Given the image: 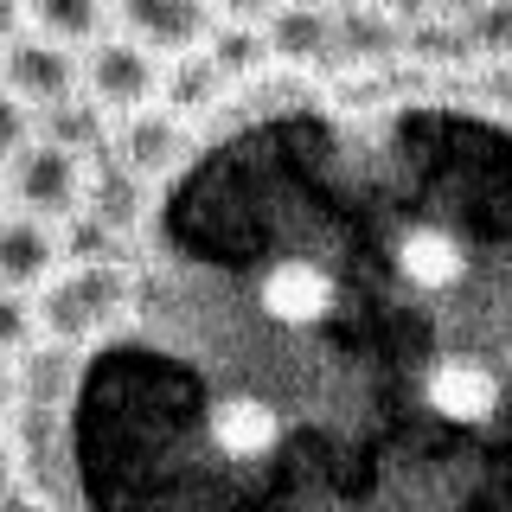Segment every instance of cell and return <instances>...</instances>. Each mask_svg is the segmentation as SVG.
Returning a JSON list of instances; mask_svg holds the SVG:
<instances>
[{"label": "cell", "mask_w": 512, "mask_h": 512, "mask_svg": "<svg viewBox=\"0 0 512 512\" xmlns=\"http://www.w3.org/2000/svg\"><path fill=\"white\" fill-rule=\"evenodd\" d=\"M122 314H128V276L116 263H58L39 282L32 327L52 340H90V333L116 327Z\"/></svg>", "instance_id": "cell-1"}, {"label": "cell", "mask_w": 512, "mask_h": 512, "mask_svg": "<svg viewBox=\"0 0 512 512\" xmlns=\"http://www.w3.org/2000/svg\"><path fill=\"white\" fill-rule=\"evenodd\" d=\"M0 186H7L13 212H32L45 224H71V212L84 205V160L32 135L26 148L0 167Z\"/></svg>", "instance_id": "cell-2"}, {"label": "cell", "mask_w": 512, "mask_h": 512, "mask_svg": "<svg viewBox=\"0 0 512 512\" xmlns=\"http://www.w3.org/2000/svg\"><path fill=\"white\" fill-rule=\"evenodd\" d=\"M77 90H84L103 116L148 109L160 96V58L148 45L122 39V32H103V39H90V58L77 64Z\"/></svg>", "instance_id": "cell-3"}, {"label": "cell", "mask_w": 512, "mask_h": 512, "mask_svg": "<svg viewBox=\"0 0 512 512\" xmlns=\"http://www.w3.org/2000/svg\"><path fill=\"white\" fill-rule=\"evenodd\" d=\"M416 397H423V410L436 416V423L487 429L493 416H500V372H493L487 359H474V352H448V359H436L423 372Z\"/></svg>", "instance_id": "cell-4"}, {"label": "cell", "mask_w": 512, "mask_h": 512, "mask_svg": "<svg viewBox=\"0 0 512 512\" xmlns=\"http://www.w3.org/2000/svg\"><path fill=\"white\" fill-rule=\"evenodd\" d=\"M282 436H288V423H282L276 397H263V391H231L205 410V442H212V455L237 461V468L269 461L282 448Z\"/></svg>", "instance_id": "cell-5"}, {"label": "cell", "mask_w": 512, "mask_h": 512, "mask_svg": "<svg viewBox=\"0 0 512 512\" xmlns=\"http://www.w3.org/2000/svg\"><path fill=\"white\" fill-rule=\"evenodd\" d=\"M256 308H263V320L301 333V327L333 320V308H340V282H333V269L308 263V256H282V263H269L263 282H256Z\"/></svg>", "instance_id": "cell-6"}, {"label": "cell", "mask_w": 512, "mask_h": 512, "mask_svg": "<svg viewBox=\"0 0 512 512\" xmlns=\"http://www.w3.org/2000/svg\"><path fill=\"white\" fill-rule=\"evenodd\" d=\"M0 90L20 96L26 109H45L77 90V64L64 45L39 39V32H13V39H0Z\"/></svg>", "instance_id": "cell-7"}, {"label": "cell", "mask_w": 512, "mask_h": 512, "mask_svg": "<svg viewBox=\"0 0 512 512\" xmlns=\"http://www.w3.org/2000/svg\"><path fill=\"white\" fill-rule=\"evenodd\" d=\"M109 20L154 58H180L212 32V7L205 0H109Z\"/></svg>", "instance_id": "cell-8"}, {"label": "cell", "mask_w": 512, "mask_h": 512, "mask_svg": "<svg viewBox=\"0 0 512 512\" xmlns=\"http://www.w3.org/2000/svg\"><path fill=\"white\" fill-rule=\"evenodd\" d=\"M192 148V128L186 116H173L167 103H148V109H128L122 116V135H116V160L135 180H160V173H173Z\"/></svg>", "instance_id": "cell-9"}, {"label": "cell", "mask_w": 512, "mask_h": 512, "mask_svg": "<svg viewBox=\"0 0 512 512\" xmlns=\"http://www.w3.org/2000/svg\"><path fill=\"white\" fill-rule=\"evenodd\" d=\"M64 263V231L32 212H0V288L32 295Z\"/></svg>", "instance_id": "cell-10"}, {"label": "cell", "mask_w": 512, "mask_h": 512, "mask_svg": "<svg viewBox=\"0 0 512 512\" xmlns=\"http://www.w3.org/2000/svg\"><path fill=\"white\" fill-rule=\"evenodd\" d=\"M391 263L416 295H448V288L468 276V250H461V237L448 224H410L391 244Z\"/></svg>", "instance_id": "cell-11"}, {"label": "cell", "mask_w": 512, "mask_h": 512, "mask_svg": "<svg viewBox=\"0 0 512 512\" xmlns=\"http://www.w3.org/2000/svg\"><path fill=\"white\" fill-rule=\"evenodd\" d=\"M263 52L282 58V64H301V58H327V7H314V0H282V7H269L263 20Z\"/></svg>", "instance_id": "cell-12"}, {"label": "cell", "mask_w": 512, "mask_h": 512, "mask_svg": "<svg viewBox=\"0 0 512 512\" xmlns=\"http://www.w3.org/2000/svg\"><path fill=\"white\" fill-rule=\"evenodd\" d=\"M32 135L84 160L90 148H103V135H109V116H103V109L90 103L84 90H71V96H58V103L32 109Z\"/></svg>", "instance_id": "cell-13"}, {"label": "cell", "mask_w": 512, "mask_h": 512, "mask_svg": "<svg viewBox=\"0 0 512 512\" xmlns=\"http://www.w3.org/2000/svg\"><path fill=\"white\" fill-rule=\"evenodd\" d=\"M20 20L52 45H90L109 26V0H20Z\"/></svg>", "instance_id": "cell-14"}, {"label": "cell", "mask_w": 512, "mask_h": 512, "mask_svg": "<svg viewBox=\"0 0 512 512\" xmlns=\"http://www.w3.org/2000/svg\"><path fill=\"white\" fill-rule=\"evenodd\" d=\"M404 45V26L378 7H346V13H327V52H346L359 64H378Z\"/></svg>", "instance_id": "cell-15"}, {"label": "cell", "mask_w": 512, "mask_h": 512, "mask_svg": "<svg viewBox=\"0 0 512 512\" xmlns=\"http://www.w3.org/2000/svg\"><path fill=\"white\" fill-rule=\"evenodd\" d=\"M199 52H205V64L231 84V77H250V71H263V32L256 26H244V20H212V32L199 39Z\"/></svg>", "instance_id": "cell-16"}, {"label": "cell", "mask_w": 512, "mask_h": 512, "mask_svg": "<svg viewBox=\"0 0 512 512\" xmlns=\"http://www.w3.org/2000/svg\"><path fill=\"white\" fill-rule=\"evenodd\" d=\"M32 333H39L32 327V301L13 295V288H0V352L13 359L20 346H32Z\"/></svg>", "instance_id": "cell-17"}, {"label": "cell", "mask_w": 512, "mask_h": 512, "mask_svg": "<svg viewBox=\"0 0 512 512\" xmlns=\"http://www.w3.org/2000/svg\"><path fill=\"white\" fill-rule=\"evenodd\" d=\"M26 141H32V109L20 103V96L0 90V167H7V160L20 154Z\"/></svg>", "instance_id": "cell-18"}, {"label": "cell", "mask_w": 512, "mask_h": 512, "mask_svg": "<svg viewBox=\"0 0 512 512\" xmlns=\"http://www.w3.org/2000/svg\"><path fill=\"white\" fill-rule=\"evenodd\" d=\"M212 7V20H244V26H256L269 7H282V0H205Z\"/></svg>", "instance_id": "cell-19"}, {"label": "cell", "mask_w": 512, "mask_h": 512, "mask_svg": "<svg viewBox=\"0 0 512 512\" xmlns=\"http://www.w3.org/2000/svg\"><path fill=\"white\" fill-rule=\"evenodd\" d=\"M0 512H45V500L26 487H0Z\"/></svg>", "instance_id": "cell-20"}, {"label": "cell", "mask_w": 512, "mask_h": 512, "mask_svg": "<svg viewBox=\"0 0 512 512\" xmlns=\"http://www.w3.org/2000/svg\"><path fill=\"white\" fill-rule=\"evenodd\" d=\"M13 32H26V20H20V0H0V39H13Z\"/></svg>", "instance_id": "cell-21"}, {"label": "cell", "mask_w": 512, "mask_h": 512, "mask_svg": "<svg viewBox=\"0 0 512 512\" xmlns=\"http://www.w3.org/2000/svg\"><path fill=\"white\" fill-rule=\"evenodd\" d=\"M13 391H20V384H13V359H7V352H0V416H7Z\"/></svg>", "instance_id": "cell-22"}, {"label": "cell", "mask_w": 512, "mask_h": 512, "mask_svg": "<svg viewBox=\"0 0 512 512\" xmlns=\"http://www.w3.org/2000/svg\"><path fill=\"white\" fill-rule=\"evenodd\" d=\"M0 487H13V436H7V423H0Z\"/></svg>", "instance_id": "cell-23"}, {"label": "cell", "mask_w": 512, "mask_h": 512, "mask_svg": "<svg viewBox=\"0 0 512 512\" xmlns=\"http://www.w3.org/2000/svg\"><path fill=\"white\" fill-rule=\"evenodd\" d=\"M0 212H7V186H0Z\"/></svg>", "instance_id": "cell-24"}, {"label": "cell", "mask_w": 512, "mask_h": 512, "mask_svg": "<svg viewBox=\"0 0 512 512\" xmlns=\"http://www.w3.org/2000/svg\"><path fill=\"white\" fill-rule=\"evenodd\" d=\"M320 512H346V506H320Z\"/></svg>", "instance_id": "cell-25"}, {"label": "cell", "mask_w": 512, "mask_h": 512, "mask_svg": "<svg viewBox=\"0 0 512 512\" xmlns=\"http://www.w3.org/2000/svg\"><path fill=\"white\" fill-rule=\"evenodd\" d=\"M314 7H333V0H314Z\"/></svg>", "instance_id": "cell-26"}]
</instances>
